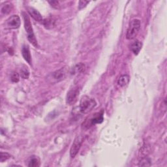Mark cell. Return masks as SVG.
Here are the masks:
<instances>
[{
    "label": "cell",
    "instance_id": "8fae6325",
    "mask_svg": "<svg viewBox=\"0 0 167 167\" xmlns=\"http://www.w3.org/2000/svg\"><path fill=\"white\" fill-rule=\"evenodd\" d=\"M142 46V42L141 41L137 40L132 44V45L131 46V49L132 52L134 54L138 55V53L141 50Z\"/></svg>",
    "mask_w": 167,
    "mask_h": 167
},
{
    "label": "cell",
    "instance_id": "44dd1931",
    "mask_svg": "<svg viewBox=\"0 0 167 167\" xmlns=\"http://www.w3.org/2000/svg\"><path fill=\"white\" fill-rule=\"evenodd\" d=\"M89 3V2L88 1H80V2H79L78 9L80 10V9L84 8Z\"/></svg>",
    "mask_w": 167,
    "mask_h": 167
},
{
    "label": "cell",
    "instance_id": "6da1fadb",
    "mask_svg": "<svg viewBox=\"0 0 167 167\" xmlns=\"http://www.w3.org/2000/svg\"><path fill=\"white\" fill-rule=\"evenodd\" d=\"M22 14L24 22V28L27 32V35H28V39L30 41V42L35 47H37L38 46V44H37V41L35 38L29 16L26 13H23Z\"/></svg>",
    "mask_w": 167,
    "mask_h": 167
},
{
    "label": "cell",
    "instance_id": "5bb4252c",
    "mask_svg": "<svg viewBox=\"0 0 167 167\" xmlns=\"http://www.w3.org/2000/svg\"><path fill=\"white\" fill-rule=\"evenodd\" d=\"M12 9H13V5L10 3H7L2 7L1 10L3 14H7L11 11Z\"/></svg>",
    "mask_w": 167,
    "mask_h": 167
},
{
    "label": "cell",
    "instance_id": "7c38bea8",
    "mask_svg": "<svg viewBox=\"0 0 167 167\" xmlns=\"http://www.w3.org/2000/svg\"><path fill=\"white\" fill-rule=\"evenodd\" d=\"M130 80V77L128 74H123L117 80V84L119 85L120 87H125L126 86Z\"/></svg>",
    "mask_w": 167,
    "mask_h": 167
},
{
    "label": "cell",
    "instance_id": "e0dca14e",
    "mask_svg": "<svg viewBox=\"0 0 167 167\" xmlns=\"http://www.w3.org/2000/svg\"><path fill=\"white\" fill-rule=\"evenodd\" d=\"M151 165V161L148 158H144L143 159L141 162H140L139 166H148Z\"/></svg>",
    "mask_w": 167,
    "mask_h": 167
},
{
    "label": "cell",
    "instance_id": "3957f363",
    "mask_svg": "<svg viewBox=\"0 0 167 167\" xmlns=\"http://www.w3.org/2000/svg\"><path fill=\"white\" fill-rule=\"evenodd\" d=\"M140 29H141V21L138 19L133 20L127 30L126 38L129 40L135 38L138 34Z\"/></svg>",
    "mask_w": 167,
    "mask_h": 167
},
{
    "label": "cell",
    "instance_id": "5b68a950",
    "mask_svg": "<svg viewBox=\"0 0 167 167\" xmlns=\"http://www.w3.org/2000/svg\"><path fill=\"white\" fill-rule=\"evenodd\" d=\"M67 73V70L66 68H62L56 71L55 72L52 73L48 78L51 80V82L54 83V82H59L62 81L63 80L66 78Z\"/></svg>",
    "mask_w": 167,
    "mask_h": 167
},
{
    "label": "cell",
    "instance_id": "9c48e42d",
    "mask_svg": "<svg viewBox=\"0 0 167 167\" xmlns=\"http://www.w3.org/2000/svg\"><path fill=\"white\" fill-rule=\"evenodd\" d=\"M28 11L31 17L35 20L37 22H42L43 20H44L42 18V15L37 9L33 7H28Z\"/></svg>",
    "mask_w": 167,
    "mask_h": 167
},
{
    "label": "cell",
    "instance_id": "d6986e66",
    "mask_svg": "<svg viewBox=\"0 0 167 167\" xmlns=\"http://www.w3.org/2000/svg\"><path fill=\"white\" fill-rule=\"evenodd\" d=\"M11 80L13 82H18L19 81V74L17 72H13L11 74Z\"/></svg>",
    "mask_w": 167,
    "mask_h": 167
},
{
    "label": "cell",
    "instance_id": "9a60e30c",
    "mask_svg": "<svg viewBox=\"0 0 167 167\" xmlns=\"http://www.w3.org/2000/svg\"><path fill=\"white\" fill-rule=\"evenodd\" d=\"M30 75V72L28 71V68L26 67H24L23 68H22L20 70V76L21 77H22L24 79L28 78Z\"/></svg>",
    "mask_w": 167,
    "mask_h": 167
},
{
    "label": "cell",
    "instance_id": "52a82bcc",
    "mask_svg": "<svg viewBox=\"0 0 167 167\" xmlns=\"http://www.w3.org/2000/svg\"><path fill=\"white\" fill-rule=\"evenodd\" d=\"M20 24V18L18 15H13L6 20V26L9 29H17Z\"/></svg>",
    "mask_w": 167,
    "mask_h": 167
},
{
    "label": "cell",
    "instance_id": "4fadbf2b",
    "mask_svg": "<svg viewBox=\"0 0 167 167\" xmlns=\"http://www.w3.org/2000/svg\"><path fill=\"white\" fill-rule=\"evenodd\" d=\"M39 165H40L39 159L37 157H36L35 156H32L29 161L28 166L36 167V166H39Z\"/></svg>",
    "mask_w": 167,
    "mask_h": 167
},
{
    "label": "cell",
    "instance_id": "ffe728a7",
    "mask_svg": "<svg viewBox=\"0 0 167 167\" xmlns=\"http://www.w3.org/2000/svg\"><path fill=\"white\" fill-rule=\"evenodd\" d=\"M43 24H44V25L46 27V28H49V27H52L53 26V22H52V20L51 19H46V20H43Z\"/></svg>",
    "mask_w": 167,
    "mask_h": 167
},
{
    "label": "cell",
    "instance_id": "277c9868",
    "mask_svg": "<svg viewBox=\"0 0 167 167\" xmlns=\"http://www.w3.org/2000/svg\"><path fill=\"white\" fill-rule=\"evenodd\" d=\"M103 120V110H102L100 112L93 114L88 119H86L85 121L82 123V128L84 129H89L91 127L97 124V123H102Z\"/></svg>",
    "mask_w": 167,
    "mask_h": 167
},
{
    "label": "cell",
    "instance_id": "7a4b0ae2",
    "mask_svg": "<svg viewBox=\"0 0 167 167\" xmlns=\"http://www.w3.org/2000/svg\"><path fill=\"white\" fill-rule=\"evenodd\" d=\"M96 105L95 99L90 98L88 96H83L80 102V112L82 114H87L94 109Z\"/></svg>",
    "mask_w": 167,
    "mask_h": 167
},
{
    "label": "cell",
    "instance_id": "8992f818",
    "mask_svg": "<svg viewBox=\"0 0 167 167\" xmlns=\"http://www.w3.org/2000/svg\"><path fill=\"white\" fill-rule=\"evenodd\" d=\"M84 141V137L83 136H77L75 138L74 141L72 144V146L70 149V155L72 158H74L75 156L77 155L79 150L82 146V144Z\"/></svg>",
    "mask_w": 167,
    "mask_h": 167
},
{
    "label": "cell",
    "instance_id": "2e32d148",
    "mask_svg": "<svg viewBox=\"0 0 167 167\" xmlns=\"http://www.w3.org/2000/svg\"><path fill=\"white\" fill-rule=\"evenodd\" d=\"M85 65L83 63H79L77 65L74 67V71L75 73H82L85 71Z\"/></svg>",
    "mask_w": 167,
    "mask_h": 167
},
{
    "label": "cell",
    "instance_id": "ba28073f",
    "mask_svg": "<svg viewBox=\"0 0 167 167\" xmlns=\"http://www.w3.org/2000/svg\"><path fill=\"white\" fill-rule=\"evenodd\" d=\"M79 93V89L77 87H74L70 89L67 95L66 103L69 105H73L77 101V98Z\"/></svg>",
    "mask_w": 167,
    "mask_h": 167
},
{
    "label": "cell",
    "instance_id": "ac0fdd59",
    "mask_svg": "<svg viewBox=\"0 0 167 167\" xmlns=\"http://www.w3.org/2000/svg\"><path fill=\"white\" fill-rule=\"evenodd\" d=\"M10 157V155L8 153L2 152L1 156H0V161H1L2 163H3L5 161L9 159Z\"/></svg>",
    "mask_w": 167,
    "mask_h": 167
},
{
    "label": "cell",
    "instance_id": "30bf717a",
    "mask_svg": "<svg viewBox=\"0 0 167 167\" xmlns=\"http://www.w3.org/2000/svg\"><path fill=\"white\" fill-rule=\"evenodd\" d=\"M22 54L24 60L30 65H31V56L30 54V48L28 46H24L22 49Z\"/></svg>",
    "mask_w": 167,
    "mask_h": 167
}]
</instances>
